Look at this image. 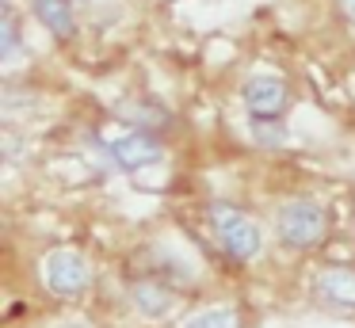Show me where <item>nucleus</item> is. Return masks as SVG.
Returning a JSON list of instances; mask_svg holds the SVG:
<instances>
[{
	"label": "nucleus",
	"instance_id": "nucleus-1",
	"mask_svg": "<svg viewBox=\"0 0 355 328\" xmlns=\"http://www.w3.org/2000/svg\"><path fill=\"white\" fill-rule=\"evenodd\" d=\"M202 221H207L210 236L218 241V248L233 259V264L248 267L263 256L268 248V236H263V225L245 210L241 202H230V198H214L202 210Z\"/></svg>",
	"mask_w": 355,
	"mask_h": 328
},
{
	"label": "nucleus",
	"instance_id": "nucleus-2",
	"mask_svg": "<svg viewBox=\"0 0 355 328\" xmlns=\"http://www.w3.org/2000/svg\"><path fill=\"white\" fill-rule=\"evenodd\" d=\"M271 225H275V241L283 252L294 256H309V252L324 248L329 241V206L313 195H294L283 198L271 214Z\"/></svg>",
	"mask_w": 355,
	"mask_h": 328
},
{
	"label": "nucleus",
	"instance_id": "nucleus-3",
	"mask_svg": "<svg viewBox=\"0 0 355 328\" xmlns=\"http://www.w3.org/2000/svg\"><path fill=\"white\" fill-rule=\"evenodd\" d=\"M42 282L58 302H80L96 286V267L77 248H50L42 256Z\"/></svg>",
	"mask_w": 355,
	"mask_h": 328
},
{
	"label": "nucleus",
	"instance_id": "nucleus-4",
	"mask_svg": "<svg viewBox=\"0 0 355 328\" xmlns=\"http://www.w3.org/2000/svg\"><path fill=\"white\" fill-rule=\"evenodd\" d=\"M103 153H107L111 168L115 172H146V168L161 164L164 160V141L161 134H153V130H130V134L123 137H111L107 145H103Z\"/></svg>",
	"mask_w": 355,
	"mask_h": 328
},
{
	"label": "nucleus",
	"instance_id": "nucleus-5",
	"mask_svg": "<svg viewBox=\"0 0 355 328\" xmlns=\"http://www.w3.org/2000/svg\"><path fill=\"white\" fill-rule=\"evenodd\" d=\"M291 103H294L291 84L275 73H256L241 84V107L248 111V119H286Z\"/></svg>",
	"mask_w": 355,
	"mask_h": 328
},
{
	"label": "nucleus",
	"instance_id": "nucleus-6",
	"mask_svg": "<svg viewBox=\"0 0 355 328\" xmlns=\"http://www.w3.org/2000/svg\"><path fill=\"white\" fill-rule=\"evenodd\" d=\"M313 302L340 317H355V264H324L313 275Z\"/></svg>",
	"mask_w": 355,
	"mask_h": 328
},
{
	"label": "nucleus",
	"instance_id": "nucleus-7",
	"mask_svg": "<svg viewBox=\"0 0 355 328\" xmlns=\"http://www.w3.org/2000/svg\"><path fill=\"white\" fill-rule=\"evenodd\" d=\"M126 302L134 305V313L146 320H164L172 309L180 305V286H172L168 279H161V275H138V279H130V286H126Z\"/></svg>",
	"mask_w": 355,
	"mask_h": 328
},
{
	"label": "nucleus",
	"instance_id": "nucleus-8",
	"mask_svg": "<svg viewBox=\"0 0 355 328\" xmlns=\"http://www.w3.org/2000/svg\"><path fill=\"white\" fill-rule=\"evenodd\" d=\"M31 19L58 42H73L80 31L77 23V0H27Z\"/></svg>",
	"mask_w": 355,
	"mask_h": 328
},
{
	"label": "nucleus",
	"instance_id": "nucleus-9",
	"mask_svg": "<svg viewBox=\"0 0 355 328\" xmlns=\"http://www.w3.org/2000/svg\"><path fill=\"white\" fill-rule=\"evenodd\" d=\"M176 328H248V313L237 302L207 305V309H195L191 317H184Z\"/></svg>",
	"mask_w": 355,
	"mask_h": 328
},
{
	"label": "nucleus",
	"instance_id": "nucleus-10",
	"mask_svg": "<svg viewBox=\"0 0 355 328\" xmlns=\"http://www.w3.org/2000/svg\"><path fill=\"white\" fill-rule=\"evenodd\" d=\"M119 114L130 122L134 130H153V134H164L172 126V114L164 111L153 99H134V103H119Z\"/></svg>",
	"mask_w": 355,
	"mask_h": 328
},
{
	"label": "nucleus",
	"instance_id": "nucleus-11",
	"mask_svg": "<svg viewBox=\"0 0 355 328\" xmlns=\"http://www.w3.org/2000/svg\"><path fill=\"white\" fill-rule=\"evenodd\" d=\"M248 137L260 153H283L291 145V126L286 119H248Z\"/></svg>",
	"mask_w": 355,
	"mask_h": 328
},
{
	"label": "nucleus",
	"instance_id": "nucleus-12",
	"mask_svg": "<svg viewBox=\"0 0 355 328\" xmlns=\"http://www.w3.org/2000/svg\"><path fill=\"white\" fill-rule=\"evenodd\" d=\"M24 46V31H19V15L16 8L4 0V15H0V58L12 61L16 58V50Z\"/></svg>",
	"mask_w": 355,
	"mask_h": 328
},
{
	"label": "nucleus",
	"instance_id": "nucleus-13",
	"mask_svg": "<svg viewBox=\"0 0 355 328\" xmlns=\"http://www.w3.org/2000/svg\"><path fill=\"white\" fill-rule=\"evenodd\" d=\"M332 8H336L340 23H344V27L355 35V0H332Z\"/></svg>",
	"mask_w": 355,
	"mask_h": 328
},
{
	"label": "nucleus",
	"instance_id": "nucleus-14",
	"mask_svg": "<svg viewBox=\"0 0 355 328\" xmlns=\"http://www.w3.org/2000/svg\"><path fill=\"white\" fill-rule=\"evenodd\" d=\"M77 4H80V0H77Z\"/></svg>",
	"mask_w": 355,
	"mask_h": 328
}]
</instances>
